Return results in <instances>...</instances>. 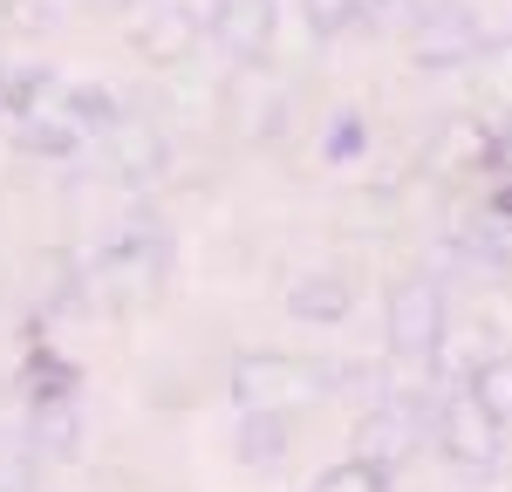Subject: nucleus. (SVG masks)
<instances>
[{"mask_svg": "<svg viewBox=\"0 0 512 492\" xmlns=\"http://www.w3.org/2000/svg\"><path fill=\"white\" fill-rule=\"evenodd\" d=\"M0 117H7V96H0Z\"/></svg>", "mask_w": 512, "mask_h": 492, "instance_id": "6ab92c4d", "label": "nucleus"}, {"mask_svg": "<svg viewBox=\"0 0 512 492\" xmlns=\"http://www.w3.org/2000/svg\"><path fill=\"white\" fill-rule=\"evenodd\" d=\"M437 445H444V458H458V465H492V451H499V417L478 404V390L437 404Z\"/></svg>", "mask_w": 512, "mask_h": 492, "instance_id": "423d86ee", "label": "nucleus"}, {"mask_svg": "<svg viewBox=\"0 0 512 492\" xmlns=\"http://www.w3.org/2000/svg\"><path fill=\"white\" fill-rule=\"evenodd\" d=\"M444 335V294L431 281H403L390 294V342L403 356H431Z\"/></svg>", "mask_w": 512, "mask_h": 492, "instance_id": "0eeeda50", "label": "nucleus"}, {"mask_svg": "<svg viewBox=\"0 0 512 492\" xmlns=\"http://www.w3.org/2000/svg\"><path fill=\"white\" fill-rule=\"evenodd\" d=\"M239 410H308L315 397L335 390V369L308 363V356H280V349H260V356H239L233 376H226Z\"/></svg>", "mask_w": 512, "mask_h": 492, "instance_id": "7ed1b4c3", "label": "nucleus"}, {"mask_svg": "<svg viewBox=\"0 0 512 492\" xmlns=\"http://www.w3.org/2000/svg\"><path fill=\"white\" fill-rule=\"evenodd\" d=\"M362 14H369V0H301V21H308L321 41H328V35H349Z\"/></svg>", "mask_w": 512, "mask_h": 492, "instance_id": "2eb2a0df", "label": "nucleus"}, {"mask_svg": "<svg viewBox=\"0 0 512 492\" xmlns=\"http://www.w3.org/2000/svg\"><path fill=\"white\" fill-rule=\"evenodd\" d=\"M472 390H478V404L492 410L499 424H512V363H485L472 376Z\"/></svg>", "mask_w": 512, "mask_h": 492, "instance_id": "f3484780", "label": "nucleus"}, {"mask_svg": "<svg viewBox=\"0 0 512 492\" xmlns=\"http://www.w3.org/2000/svg\"><path fill=\"white\" fill-rule=\"evenodd\" d=\"M178 240L164 233V219H123L117 233L82 253V315H130L171 281Z\"/></svg>", "mask_w": 512, "mask_h": 492, "instance_id": "f257e3e1", "label": "nucleus"}, {"mask_svg": "<svg viewBox=\"0 0 512 492\" xmlns=\"http://www.w3.org/2000/svg\"><path fill=\"white\" fill-rule=\"evenodd\" d=\"M110 151H117V178H130V185H144V178H158V164H164V144H158V130L151 123H130L123 117L110 137H103Z\"/></svg>", "mask_w": 512, "mask_h": 492, "instance_id": "9b49d317", "label": "nucleus"}, {"mask_svg": "<svg viewBox=\"0 0 512 492\" xmlns=\"http://www.w3.org/2000/svg\"><path fill=\"white\" fill-rule=\"evenodd\" d=\"M21 431L48 465H69L82 451V369L55 342H28L21 356Z\"/></svg>", "mask_w": 512, "mask_h": 492, "instance_id": "f03ea898", "label": "nucleus"}, {"mask_svg": "<svg viewBox=\"0 0 512 492\" xmlns=\"http://www.w3.org/2000/svg\"><path fill=\"white\" fill-rule=\"evenodd\" d=\"M349 308H355L349 281H342V274H328V267H315V274H294V287H287V315H294V322L328 328V322H342Z\"/></svg>", "mask_w": 512, "mask_h": 492, "instance_id": "9d476101", "label": "nucleus"}, {"mask_svg": "<svg viewBox=\"0 0 512 492\" xmlns=\"http://www.w3.org/2000/svg\"><path fill=\"white\" fill-rule=\"evenodd\" d=\"M362 144H369V123H362V117H335V130L321 137V151H328V158H355Z\"/></svg>", "mask_w": 512, "mask_h": 492, "instance_id": "a211bd4d", "label": "nucleus"}, {"mask_svg": "<svg viewBox=\"0 0 512 492\" xmlns=\"http://www.w3.org/2000/svg\"><path fill=\"white\" fill-rule=\"evenodd\" d=\"M7 123H14V151H21V158L62 164V158H76L82 144H89V137H82L76 123L55 110V103H41V110H21V117H7Z\"/></svg>", "mask_w": 512, "mask_h": 492, "instance_id": "6e6552de", "label": "nucleus"}, {"mask_svg": "<svg viewBox=\"0 0 512 492\" xmlns=\"http://www.w3.org/2000/svg\"><path fill=\"white\" fill-rule=\"evenodd\" d=\"M41 472H48V458L28 445V431H7L0 438V492H35Z\"/></svg>", "mask_w": 512, "mask_h": 492, "instance_id": "4468645a", "label": "nucleus"}, {"mask_svg": "<svg viewBox=\"0 0 512 492\" xmlns=\"http://www.w3.org/2000/svg\"><path fill=\"white\" fill-rule=\"evenodd\" d=\"M205 35H212V0H151L144 21L130 28V48L158 69H178Z\"/></svg>", "mask_w": 512, "mask_h": 492, "instance_id": "20e7f679", "label": "nucleus"}, {"mask_svg": "<svg viewBox=\"0 0 512 492\" xmlns=\"http://www.w3.org/2000/svg\"><path fill=\"white\" fill-rule=\"evenodd\" d=\"M478 48V35H472V21L458 14V7H444V14H431L424 21V35H417V55L431 62V69H451L458 55H472Z\"/></svg>", "mask_w": 512, "mask_h": 492, "instance_id": "ddd939ff", "label": "nucleus"}, {"mask_svg": "<svg viewBox=\"0 0 512 492\" xmlns=\"http://www.w3.org/2000/svg\"><path fill=\"white\" fill-rule=\"evenodd\" d=\"M315 492H390V479H383V465H369V458H349V465L321 472Z\"/></svg>", "mask_w": 512, "mask_h": 492, "instance_id": "dca6fc26", "label": "nucleus"}, {"mask_svg": "<svg viewBox=\"0 0 512 492\" xmlns=\"http://www.w3.org/2000/svg\"><path fill=\"white\" fill-rule=\"evenodd\" d=\"M274 28L280 0H212V48L239 69H260L274 55Z\"/></svg>", "mask_w": 512, "mask_h": 492, "instance_id": "39448f33", "label": "nucleus"}, {"mask_svg": "<svg viewBox=\"0 0 512 492\" xmlns=\"http://www.w3.org/2000/svg\"><path fill=\"white\" fill-rule=\"evenodd\" d=\"M287 438H294V424H287V410H239V458L246 465H274L287 458Z\"/></svg>", "mask_w": 512, "mask_h": 492, "instance_id": "f8f14e48", "label": "nucleus"}, {"mask_svg": "<svg viewBox=\"0 0 512 492\" xmlns=\"http://www.w3.org/2000/svg\"><path fill=\"white\" fill-rule=\"evenodd\" d=\"M55 110H62V117L76 123L89 144H96V137H110V130L123 123V96L110 89V82H69V76H62V89H55Z\"/></svg>", "mask_w": 512, "mask_h": 492, "instance_id": "1a4fd4ad", "label": "nucleus"}]
</instances>
